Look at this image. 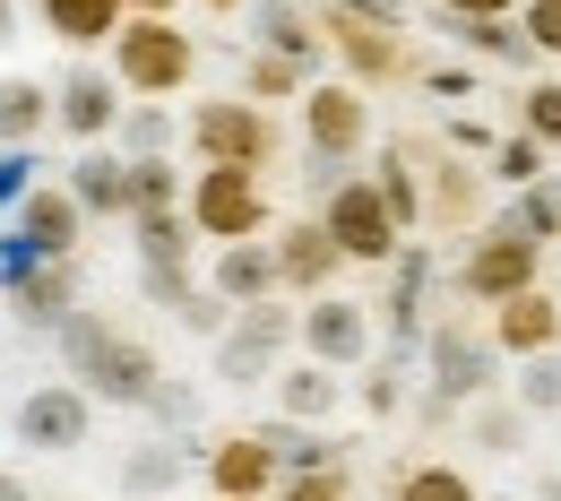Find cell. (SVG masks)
Returning a JSON list of instances; mask_svg holds the SVG:
<instances>
[{
    "label": "cell",
    "mask_w": 561,
    "mask_h": 501,
    "mask_svg": "<svg viewBox=\"0 0 561 501\" xmlns=\"http://www.w3.org/2000/svg\"><path fill=\"white\" fill-rule=\"evenodd\" d=\"M61 363H70V380L95 389V407H139V415H147V398L164 389L156 346L130 338V329H113V320H104V311H87V303L61 320Z\"/></svg>",
    "instance_id": "obj_1"
},
{
    "label": "cell",
    "mask_w": 561,
    "mask_h": 501,
    "mask_svg": "<svg viewBox=\"0 0 561 501\" xmlns=\"http://www.w3.org/2000/svg\"><path fill=\"white\" fill-rule=\"evenodd\" d=\"M545 251H553V242H536V234H518V225L484 216V225L467 234V251L449 260V303L492 311V303H510L518 286H545Z\"/></svg>",
    "instance_id": "obj_2"
},
{
    "label": "cell",
    "mask_w": 561,
    "mask_h": 501,
    "mask_svg": "<svg viewBox=\"0 0 561 501\" xmlns=\"http://www.w3.org/2000/svg\"><path fill=\"white\" fill-rule=\"evenodd\" d=\"M501 372H510V355H501L492 320H476V311H432V329H423V389L476 407L492 389H510Z\"/></svg>",
    "instance_id": "obj_3"
},
{
    "label": "cell",
    "mask_w": 561,
    "mask_h": 501,
    "mask_svg": "<svg viewBox=\"0 0 561 501\" xmlns=\"http://www.w3.org/2000/svg\"><path fill=\"white\" fill-rule=\"evenodd\" d=\"M182 147L199 156V164H277L285 156V130H277V113L260 104V95H199L191 113H182Z\"/></svg>",
    "instance_id": "obj_4"
},
{
    "label": "cell",
    "mask_w": 561,
    "mask_h": 501,
    "mask_svg": "<svg viewBox=\"0 0 561 501\" xmlns=\"http://www.w3.org/2000/svg\"><path fill=\"white\" fill-rule=\"evenodd\" d=\"M294 294H268V303H242L216 338V380L225 389H268L285 363L302 355V311H285Z\"/></svg>",
    "instance_id": "obj_5"
},
{
    "label": "cell",
    "mask_w": 561,
    "mask_h": 501,
    "mask_svg": "<svg viewBox=\"0 0 561 501\" xmlns=\"http://www.w3.org/2000/svg\"><path fill=\"white\" fill-rule=\"evenodd\" d=\"M104 61L122 70L130 95H191V78H199V35H182V18L130 9V26L104 44Z\"/></svg>",
    "instance_id": "obj_6"
},
{
    "label": "cell",
    "mask_w": 561,
    "mask_h": 501,
    "mask_svg": "<svg viewBox=\"0 0 561 501\" xmlns=\"http://www.w3.org/2000/svg\"><path fill=\"white\" fill-rule=\"evenodd\" d=\"M191 225H199L208 242L277 234V208H268V173H260V164H199V173H191Z\"/></svg>",
    "instance_id": "obj_7"
},
{
    "label": "cell",
    "mask_w": 561,
    "mask_h": 501,
    "mask_svg": "<svg viewBox=\"0 0 561 501\" xmlns=\"http://www.w3.org/2000/svg\"><path fill=\"white\" fill-rule=\"evenodd\" d=\"M320 225L337 234V251H346L354 269H389V260L415 242V234L398 225V208L380 200V182H371V173H346V182L320 200Z\"/></svg>",
    "instance_id": "obj_8"
},
{
    "label": "cell",
    "mask_w": 561,
    "mask_h": 501,
    "mask_svg": "<svg viewBox=\"0 0 561 501\" xmlns=\"http://www.w3.org/2000/svg\"><path fill=\"white\" fill-rule=\"evenodd\" d=\"M320 26H329V61H346V78H363V87L423 78V61L407 53V26H398V18H371V9H329V0H320Z\"/></svg>",
    "instance_id": "obj_9"
},
{
    "label": "cell",
    "mask_w": 561,
    "mask_h": 501,
    "mask_svg": "<svg viewBox=\"0 0 561 501\" xmlns=\"http://www.w3.org/2000/svg\"><path fill=\"white\" fill-rule=\"evenodd\" d=\"M122 113H130V87H122V70L113 61H95V53H78L70 70L53 78V130L70 147H95L122 130Z\"/></svg>",
    "instance_id": "obj_10"
},
{
    "label": "cell",
    "mask_w": 561,
    "mask_h": 501,
    "mask_svg": "<svg viewBox=\"0 0 561 501\" xmlns=\"http://www.w3.org/2000/svg\"><path fill=\"white\" fill-rule=\"evenodd\" d=\"M423 156V234H476L492 216V164H467V147H415Z\"/></svg>",
    "instance_id": "obj_11"
},
{
    "label": "cell",
    "mask_w": 561,
    "mask_h": 501,
    "mask_svg": "<svg viewBox=\"0 0 561 501\" xmlns=\"http://www.w3.org/2000/svg\"><path fill=\"white\" fill-rule=\"evenodd\" d=\"M87 225H95V216L78 208L70 182H35V191L9 208V260H78V251H87Z\"/></svg>",
    "instance_id": "obj_12"
},
{
    "label": "cell",
    "mask_w": 561,
    "mask_h": 501,
    "mask_svg": "<svg viewBox=\"0 0 561 501\" xmlns=\"http://www.w3.org/2000/svg\"><path fill=\"white\" fill-rule=\"evenodd\" d=\"M302 147L311 156H371V87L363 78H311L302 87Z\"/></svg>",
    "instance_id": "obj_13"
},
{
    "label": "cell",
    "mask_w": 561,
    "mask_h": 501,
    "mask_svg": "<svg viewBox=\"0 0 561 501\" xmlns=\"http://www.w3.org/2000/svg\"><path fill=\"white\" fill-rule=\"evenodd\" d=\"M432 286H449L440 269H432V251L423 242H407L389 269H380V294H371V311H380V338L389 346H407V355H423V329H432Z\"/></svg>",
    "instance_id": "obj_14"
},
{
    "label": "cell",
    "mask_w": 561,
    "mask_h": 501,
    "mask_svg": "<svg viewBox=\"0 0 561 501\" xmlns=\"http://www.w3.org/2000/svg\"><path fill=\"white\" fill-rule=\"evenodd\" d=\"M302 355L337 363V372H363V363L380 355V311L363 303V294H311L302 303Z\"/></svg>",
    "instance_id": "obj_15"
},
{
    "label": "cell",
    "mask_w": 561,
    "mask_h": 501,
    "mask_svg": "<svg viewBox=\"0 0 561 501\" xmlns=\"http://www.w3.org/2000/svg\"><path fill=\"white\" fill-rule=\"evenodd\" d=\"M87 432H95V389H87V380H44V389H26V407H18V449L61 458V449H87Z\"/></svg>",
    "instance_id": "obj_16"
},
{
    "label": "cell",
    "mask_w": 561,
    "mask_h": 501,
    "mask_svg": "<svg viewBox=\"0 0 561 501\" xmlns=\"http://www.w3.org/2000/svg\"><path fill=\"white\" fill-rule=\"evenodd\" d=\"M199 476H208V493H225V501H277L285 458L260 441V424H251V432H216L208 449H199Z\"/></svg>",
    "instance_id": "obj_17"
},
{
    "label": "cell",
    "mask_w": 561,
    "mask_h": 501,
    "mask_svg": "<svg viewBox=\"0 0 561 501\" xmlns=\"http://www.w3.org/2000/svg\"><path fill=\"white\" fill-rule=\"evenodd\" d=\"M268 242H277V277H285V294H294V303L329 294V286H337V277L354 269L346 251H337V234L320 225V208H311V216H285Z\"/></svg>",
    "instance_id": "obj_18"
},
{
    "label": "cell",
    "mask_w": 561,
    "mask_h": 501,
    "mask_svg": "<svg viewBox=\"0 0 561 501\" xmlns=\"http://www.w3.org/2000/svg\"><path fill=\"white\" fill-rule=\"evenodd\" d=\"M9 311L35 338H61V320L78 311V260H9Z\"/></svg>",
    "instance_id": "obj_19"
},
{
    "label": "cell",
    "mask_w": 561,
    "mask_h": 501,
    "mask_svg": "<svg viewBox=\"0 0 561 501\" xmlns=\"http://www.w3.org/2000/svg\"><path fill=\"white\" fill-rule=\"evenodd\" d=\"M484 320H492V338H501V355H510V363L561 346V294L553 286H518L510 303H492Z\"/></svg>",
    "instance_id": "obj_20"
},
{
    "label": "cell",
    "mask_w": 561,
    "mask_h": 501,
    "mask_svg": "<svg viewBox=\"0 0 561 501\" xmlns=\"http://www.w3.org/2000/svg\"><path fill=\"white\" fill-rule=\"evenodd\" d=\"M216 260H208V286L242 311V303H268V294H285L277 277V242L268 234H242V242H208Z\"/></svg>",
    "instance_id": "obj_21"
},
{
    "label": "cell",
    "mask_w": 561,
    "mask_h": 501,
    "mask_svg": "<svg viewBox=\"0 0 561 501\" xmlns=\"http://www.w3.org/2000/svg\"><path fill=\"white\" fill-rule=\"evenodd\" d=\"M242 18H251V44H277V53H294L302 70L320 78V61H329V26H320V0H251Z\"/></svg>",
    "instance_id": "obj_22"
},
{
    "label": "cell",
    "mask_w": 561,
    "mask_h": 501,
    "mask_svg": "<svg viewBox=\"0 0 561 501\" xmlns=\"http://www.w3.org/2000/svg\"><path fill=\"white\" fill-rule=\"evenodd\" d=\"M78 191V208L95 216V225H130V156L113 139H95V147H78V164L61 173Z\"/></svg>",
    "instance_id": "obj_23"
},
{
    "label": "cell",
    "mask_w": 561,
    "mask_h": 501,
    "mask_svg": "<svg viewBox=\"0 0 561 501\" xmlns=\"http://www.w3.org/2000/svg\"><path fill=\"white\" fill-rule=\"evenodd\" d=\"M268 398H277V415H302V424H329V415L346 407L354 389H346V372H337V363H320V355H294V363L277 372V380H268Z\"/></svg>",
    "instance_id": "obj_24"
},
{
    "label": "cell",
    "mask_w": 561,
    "mask_h": 501,
    "mask_svg": "<svg viewBox=\"0 0 561 501\" xmlns=\"http://www.w3.org/2000/svg\"><path fill=\"white\" fill-rule=\"evenodd\" d=\"M35 18H44V35L61 53H104L130 26V0H35Z\"/></svg>",
    "instance_id": "obj_25"
},
{
    "label": "cell",
    "mask_w": 561,
    "mask_h": 501,
    "mask_svg": "<svg viewBox=\"0 0 561 501\" xmlns=\"http://www.w3.org/2000/svg\"><path fill=\"white\" fill-rule=\"evenodd\" d=\"M440 26H449V44L467 61H492V70H536L545 61L536 35H527V18H440Z\"/></svg>",
    "instance_id": "obj_26"
},
{
    "label": "cell",
    "mask_w": 561,
    "mask_h": 501,
    "mask_svg": "<svg viewBox=\"0 0 561 501\" xmlns=\"http://www.w3.org/2000/svg\"><path fill=\"white\" fill-rule=\"evenodd\" d=\"M191 441L182 432H164V441H139L130 458H122V493L130 501H164V493H182V476H191Z\"/></svg>",
    "instance_id": "obj_27"
},
{
    "label": "cell",
    "mask_w": 561,
    "mask_h": 501,
    "mask_svg": "<svg viewBox=\"0 0 561 501\" xmlns=\"http://www.w3.org/2000/svg\"><path fill=\"white\" fill-rule=\"evenodd\" d=\"M354 407H363L371 424H398V415L415 407V355H407V346H380V355L363 363V380H354Z\"/></svg>",
    "instance_id": "obj_28"
},
{
    "label": "cell",
    "mask_w": 561,
    "mask_h": 501,
    "mask_svg": "<svg viewBox=\"0 0 561 501\" xmlns=\"http://www.w3.org/2000/svg\"><path fill=\"white\" fill-rule=\"evenodd\" d=\"M44 130H53V78L9 70L0 78V147H35Z\"/></svg>",
    "instance_id": "obj_29"
},
{
    "label": "cell",
    "mask_w": 561,
    "mask_h": 501,
    "mask_svg": "<svg viewBox=\"0 0 561 501\" xmlns=\"http://www.w3.org/2000/svg\"><path fill=\"white\" fill-rule=\"evenodd\" d=\"M527 424H536V415L518 407V389H492V398L467 407V441H476L484 458H518V449H527Z\"/></svg>",
    "instance_id": "obj_30"
},
{
    "label": "cell",
    "mask_w": 561,
    "mask_h": 501,
    "mask_svg": "<svg viewBox=\"0 0 561 501\" xmlns=\"http://www.w3.org/2000/svg\"><path fill=\"white\" fill-rule=\"evenodd\" d=\"M371 182H380V200L398 208V225L407 234H423V156L407 139H389L380 156H371Z\"/></svg>",
    "instance_id": "obj_31"
},
{
    "label": "cell",
    "mask_w": 561,
    "mask_h": 501,
    "mask_svg": "<svg viewBox=\"0 0 561 501\" xmlns=\"http://www.w3.org/2000/svg\"><path fill=\"white\" fill-rule=\"evenodd\" d=\"M113 147H122V156H173V147H182V122H173V95H130V113H122Z\"/></svg>",
    "instance_id": "obj_32"
},
{
    "label": "cell",
    "mask_w": 561,
    "mask_h": 501,
    "mask_svg": "<svg viewBox=\"0 0 561 501\" xmlns=\"http://www.w3.org/2000/svg\"><path fill=\"white\" fill-rule=\"evenodd\" d=\"M389 501H484V485L467 467H449V458H407L389 476Z\"/></svg>",
    "instance_id": "obj_33"
},
{
    "label": "cell",
    "mask_w": 561,
    "mask_h": 501,
    "mask_svg": "<svg viewBox=\"0 0 561 501\" xmlns=\"http://www.w3.org/2000/svg\"><path fill=\"white\" fill-rule=\"evenodd\" d=\"M302 87H311V70H302L294 53H277V44H251V53H242V95H260V104H302Z\"/></svg>",
    "instance_id": "obj_34"
},
{
    "label": "cell",
    "mask_w": 561,
    "mask_h": 501,
    "mask_svg": "<svg viewBox=\"0 0 561 501\" xmlns=\"http://www.w3.org/2000/svg\"><path fill=\"white\" fill-rule=\"evenodd\" d=\"M182 200H191V182H182L173 156H130V216H164Z\"/></svg>",
    "instance_id": "obj_35"
},
{
    "label": "cell",
    "mask_w": 561,
    "mask_h": 501,
    "mask_svg": "<svg viewBox=\"0 0 561 501\" xmlns=\"http://www.w3.org/2000/svg\"><path fill=\"white\" fill-rule=\"evenodd\" d=\"M501 225H518V234H536V242H561V173H536L527 191H510Z\"/></svg>",
    "instance_id": "obj_36"
},
{
    "label": "cell",
    "mask_w": 561,
    "mask_h": 501,
    "mask_svg": "<svg viewBox=\"0 0 561 501\" xmlns=\"http://www.w3.org/2000/svg\"><path fill=\"white\" fill-rule=\"evenodd\" d=\"M484 164H492V182H501V191H527L536 173H553V147L536 139V130H501Z\"/></svg>",
    "instance_id": "obj_37"
},
{
    "label": "cell",
    "mask_w": 561,
    "mask_h": 501,
    "mask_svg": "<svg viewBox=\"0 0 561 501\" xmlns=\"http://www.w3.org/2000/svg\"><path fill=\"white\" fill-rule=\"evenodd\" d=\"M130 234H139V260H191L208 234L191 225V200L182 208H164V216H130Z\"/></svg>",
    "instance_id": "obj_38"
},
{
    "label": "cell",
    "mask_w": 561,
    "mask_h": 501,
    "mask_svg": "<svg viewBox=\"0 0 561 501\" xmlns=\"http://www.w3.org/2000/svg\"><path fill=\"white\" fill-rule=\"evenodd\" d=\"M199 286H208V277H199L191 260H139V294L156 303V311H182Z\"/></svg>",
    "instance_id": "obj_39"
},
{
    "label": "cell",
    "mask_w": 561,
    "mask_h": 501,
    "mask_svg": "<svg viewBox=\"0 0 561 501\" xmlns=\"http://www.w3.org/2000/svg\"><path fill=\"white\" fill-rule=\"evenodd\" d=\"M510 389H518V407H527V415H561V346H545V355H527V363H518V380H510Z\"/></svg>",
    "instance_id": "obj_40"
},
{
    "label": "cell",
    "mask_w": 561,
    "mask_h": 501,
    "mask_svg": "<svg viewBox=\"0 0 561 501\" xmlns=\"http://www.w3.org/2000/svg\"><path fill=\"white\" fill-rule=\"evenodd\" d=\"M518 130H536L545 147H561V78H527V95H518Z\"/></svg>",
    "instance_id": "obj_41"
},
{
    "label": "cell",
    "mask_w": 561,
    "mask_h": 501,
    "mask_svg": "<svg viewBox=\"0 0 561 501\" xmlns=\"http://www.w3.org/2000/svg\"><path fill=\"white\" fill-rule=\"evenodd\" d=\"M277 501H354V467H302L277 485Z\"/></svg>",
    "instance_id": "obj_42"
},
{
    "label": "cell",
    "mask_w": 561,
    "mask_h": 501,
    "mask_svg": "<svg viewBox=\"0 0 561 501\" xmlns=\"http://www.w3.org/2000/svg\"><path fill=\"white\" fill-rule=\"evenodd\" d=\"M173 320H182L191 338H208V346H216V338H225V320H233V303H225L216 286H199L191 303H182V311H173Z\"/></svg>",
    "instance_id": "obj_43"
},
{
    "label": "cell",
    "mask_w": 561,
    "mask_h": 501,
    "mask_svg": "<svg viewBox=\"0 0 561 501\" xmlns=\"http://www.w3.org/2000/svg\"><path fill=\"white\" fill-rule=\"evenodd\" d=\"M35 173H44L35 147H0V208H18V200L35 191Z\"/></svg>",
    "instance_id": "obj_44"
},
{
    "label": "cell",
    "mask_w": 561,
    "mask_h": 501,
    "mask_svg": "<svg viewBox=\"0 0 561 501\" xmlns=\"http://www.w3.org/2000/svg\"><path fill=\"white\" fill-rule=\"evenodd\" d=\"M518 18H527V35H536V53L561 61V0H518Z\"/></svg>",
    "instance_id": "obj_45"
},
{
    "label": "cell",
    "mask_w": 561,
    "mask_h": 501,
    "mask_svg": "<svg viewBox=\"0 0 561 501\" xmlns=\"http://www.w3.org/2000/svg\"><path fill=\"white\" fill-rule=\"evenodd\" d=\"M147 415H156V424H191V415H199V398H191V389H173V380H164V389H156V398H147Z\"/></svg>",
    "instance_id": "obj_46"
},
{
    "label": "cell",
    "mask_w": 561,
    "mask_h": 501,
    "mask_svg": "<svg viewBox=\"0 0 561 501\" xmlns=\"http://www.w3.org/2000/svg\"><path fill=\"white\" fill-rule=\"evenodd\" d=\"M423 87H432V95H467L476 70H467V61H423Z\"/></svg>",
    "instance_id": "obj_47"
},
{
    "label": "cell",
    "mask_w": 561,
    "mask_h": 501,
    "mask_svg": "<svg viewBox=\"0 0 561 501\" xmlns=\"http://www.w3.org/2000/svg\"><path fill=\"white\" fill-rule=\"evenodd\" d=\"M432 18H518V0H432Z\"/></svg>",
    "instance_id": "obj_48"
},
{
    "label": "cell",
    "mask_w": 561,
    "mask_h": 501,
    "mask_svg": "<svg viewBox=\"0 0 561 501\" xmlns=\"http://www.w3.org/2000/svg\"><path fill=\"white\" fill-rule=\"evenodd\" d=\"M329 9H371V18H398L407 26V0H329Z\"/></svg>",
    "instance_id": "obj_49"
},
{
    "label": "cell",
    "mask_w": 561,
    "mask_h": 501,
    "mask_svg": "<svg viewBox=\"0 0 561 501\" xmlns=\"http://www.w3.org/2000/svg\"><path fill=\"white\" fill-rule=\"evenodd\" d=\"M130 9H156V18H182L191 0H130Z\"/></svg>",
    "instance_id": "obj_50"
},
{
    "label": "cell",
    "mask_w": 561,
    "mask_h": 501,
    "mask_svg": "<svg viewBox=\"0 0 561 501\" xmlns=\"http://www.w3.org/2000/svg\"><path fill=\"white\" fill-rule=\"evenodd\" d=\"M199 9H208V18H242L251 0H199Z\"/></svg>",
    "instance_id": "obj_51"
},
{
    "label": "cell",
    "mask_w": 561,
    "mask_h": 501,
    "mask_svg": "<svg viewBox=\"0 0 561 501\" xmlns=\"http://www.w3.org/2000/svg\"><path fill=\"white\" fill-rule=\"evenodd\" d=\"M0 501H35V493H26V476H0Z\"/></svg>",
    "instance_id": "obj_52"
},
{
    "label": "cell",
    "mask_w": 561,
    "mask_h": 501,
    "mask_svg": "<svg viewBox=\"0 0 561 501\" xmlns=\"http://www.w3.org/2000/svg\"><path fill=\"white\" fill-rule=\"evenodd\" d=\"M9 35H18V0H0V44H9Z\"/></svg>",
    "instance_id": "obj_53"
},
{
    "label": "cell",
    "mask_w": 561,
    "mask_h": 501,
    "mask_svg": "<svg viewBox=\"0 0 561 501\" xmlns=\"http://www.w3.org/2000/svg\"><path fill=\"white\" fill-rule=\"evenodd\" d=\"M536 501H561V476H536Z\"/></svg>",
    "instance_id": "obj_54"
},
{
    "label": "cell",
    "mask_w": 561,
    "mask_h": 501,
    "mask_svg": "<svg viewBox=\"0 0 561 501\" xmlns=\"http://www.w3.org/2000/svg\"><path fill=\"white\" fill-rule=\"evenodd\" d=\"M484 501H518V493H484Z\"/></svg>",
    "instance_id": "obj_55"
},
{
    "label": "cell",
    "mask_w": 561,
    "mask_h": 501,
    "mask_svg": "<svg viewBox=\"0 0 561 501\" xmlns=\"http://www.w3.org/2000/svg\"><path fill=\"white\" fill-rule=\"evenodd\" d=\"M164 501H173V493H164Z\"/></svg>",
    "instance_id": "obj_56"
},
{
    "label": "cell",
    "mask_w": 561,
    "mask_h": 501,
    "mask_svg": "<svg viewBox=\"0 0 561 501\" xmlns=\"http://www.w3.org/2000/svg\"><path fill=\"white\" fill-rule=\"evenodd\" d=\"M216 501H225V493H216Z\"/></svg>",
    "instance_id": "obj_57"
}]
</instances>
